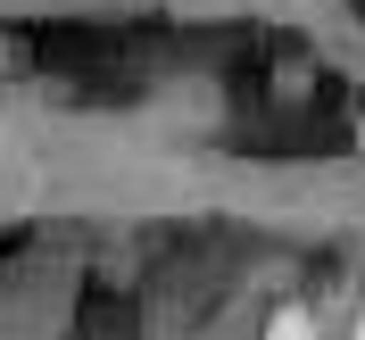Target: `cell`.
I'll use <instances>...</instances> for the list:
<instances>
[{
	"instance_id": "3957f363",
	"label": "cell",
	"mask_w": 365,
	"mask_h": 340,
	"mask_svg": "<svg viewBox=\"0 0 365 340\" xmlns=\"http://www.w3.org/2000/svg\"><path fill=\"white\" fill-rule=\"evenodd\" d=\"M357 340H365V332H357Z\"/></svg>"
},
{
	"instance_id": "6da1fadb",
	"label": "cell",
	"mask_w": 365,
	"mask_h": 340,
	"mask_svg": "<svg viewBox=\"0 0 365 340\" xmlns=\"http://www.w3.org/2000/svg\"><path fill=\"white\" fill-rule=\"evenodd\" d=\"M266 340H324V316H316V307H274Z\"/></svg>"
},
{
	"instance_id": "7a4b0ae2",
	"label": "cell",
	"mask_w": 365,
	"mask_h": 340,
	"mask_svg": "<svg viewBox=\"0 0 365 340\" xmlns=\"http://www.w3.org/2000/svg\"><path fill=\"white\" fill-rule=\"evenodd\" d=\"M357 150H365V116H357Z\"/></svg>"
}]
</instances>
